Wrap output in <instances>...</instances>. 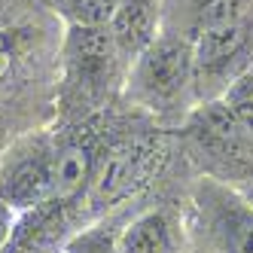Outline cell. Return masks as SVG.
<instances>
[{"instance_id": "obj_1", "label": "cell", "mask_w": 253, "mask_h": 253, "mask_svg": "<svg viewBox=\"0 0 253 253\" xmlns=\"http://www.w3.org/2000/svg\"><path fill=\"white\" fill-rule=\"evenodd\" d=\"M253 67V9L238 22L195 31L192 37V77L208 101L226 95V88Z\"/></svg>"}, {"instance_id": "obj_2", "label": "cell", "mask_w": 253, "mask_h": 253, "mask_svg": "<svg viewBox=\"0 0 253 253\" xmlns=\"http://www.w3.org/2000/svg\"><path fill=\"white\" fill-rule=\"evenodd\" d=\"M189 235L198 253H253V208L235 189L205 180L192 198Z\"/></svg>"}, {"instance_id": "obj_3", "label": "cell", "mask_w": 253, "mask_h": 253, "mask_svg": "<svg viewBox=\"0 0 253 253\" xmlns=\"http://www.w3.org/2000/svg\"><path fill=\"white\" fill-rule=\"evenodd\" d=\"M195 85L192 77V43L159 37L147 52L134 58L131 88L150 110H165L183 101Z\"/></svg>"}, {"instance_id": "obj_4", "label": "cell", "mask_w": 253, "mask_h": 253, "mask_svg": "<svg viewBox=\"0 0 253 253\" xmlns=\"http://www.w3.org/2000/svg\"><path fill=\"white\" fill-rule=\"evenodd\" d=\"M159 159H162V150L153 140L137 137V140L116 143L104 153V159H98L92 186H88L83 202L92 211H104L122 202V198H128L159 168Z\"/></svg>"}, {"instance_id": "obj_5", "label": "cell", "mask_w": 253, "mask_h": 253, "mask_svg": "<svg viewBox=\"0 0 253 253\" xmlns=\"http://www.w3.org/2000/svg\"><path fill=\"white\" fill-rule=\"evenodd\" d=\"M0 198L19 213L49 205L55 198V150L34 143L9 156L0 168Z\"/></svg>"}, {"instance_id": "obj_6", "label": "cell", "mask_w": 253, "mask_h": 253, "mask_svg": "<svg viewBox=\"0 0 253 253\" xmlns=\"http://www.w3.org/2000/svg\"><path fill=\"white\" fill-rule=\"evenodd\" d=\"M98 168V147L92 131H80L55 150V198L64 211L85 198Z\"/></svg>"}, {"instance_id": "obj_7", "label": "cell", "mask_w": 253, "mask_h": 253, "mask_svg": "<svg viewBox=\"0 0 253 253\" xmlns=\"http://www.w3.org/2000/svg\"><path fill=\"white\" fill-rule=\"evenodd\" d=\"M116 43L110 28H83L70 25L67 34V64L70 77L80 85H95L110 74V64L116 55Z\"/></svg>"}, {"instance_id": "obj_8", "label": "cell", "mask_w": 253, "mask_h": 253, "mask_svg": "<svg viewBox=\"0 0 253 253\" xmlns=\"http://www.w3.org/2000/svg\"><path fill=\"white\" fill-rule=\"evenodd\" d=\"M122 253H180L183 250V229L168 211H147L122 226L119 235Z\"/></svg>"}, {"instance_id": "obj_9", "label": "cell", "mask_w": 253, "mask_h": 253, "mask_svg": "<svg viewBox=\"0 0 253 253\" xmlns=\"http://www.w3.org/2000/svg\"><path fill=\"white\" fill-rule=\"evenodd\" d=\"M110 34L119 52L140 55L159 40V0H119L110 22Z\"/></svg>"}, {"instance_id": "obj_10", "label": "cell", "mask_w": 253, "mask_h": 253, "mask_svg": "<svg viewBox=\"0 0 253 253\" xmlns=\"http://www.w3.org/2000/svg\"><path fill=\"white\" fill-rule=\"evenodd\" d=\"M119 235H122V229H113L110 223L85 226L64 241L61 253H122L119 250Z\"/></svg>"}, {"instance_id": "obj_11", "label": "cell", "mask_w": 253, "mask_h": 253, "mask_svg": "<svg viewBox=\"0 0 253 253\" xmlns=\"http://www.w3.org/2000/svg\"><path fill=\"white\" fill-rule=\"evenodd\" d=\"M70 25L83 28H110L119 9V0H58Z\"/></svg>"}, {"instance_id": "obj_12", "label": "cell", "mask_w": 253, "mask_h": 253, "mask_svg": "<svg viewBox=\"0 0 253 253\" xmlns=\"http://www.w3.org/2000/svg\"><path fill=\"white\" fill-rule=\"evenodd\" d=\"M220 101L229 107V113H232L235 122H238V128L253 137V67L241 80H235L226 88V95Z\"/></svg>"}, {"instance_id": "obj_13", "label": "cell", "mask_w": 253, "mask_h": 253, "mask_svg": "<svg viewBox=\"0 0 253 253\" xmlns=\"http://www.w3.org/2000/svg\"><path fill=\"white\" fill-rule=\"evenodd\" d=\"M19 220H22V213L15 211V208H9L3 198H0V253L9 247L15 229H19Z\"/></svg>"}, {"instance_id": "obj_14", "label": "cell", "mask_w": 253, "mask_h": 253, "mask_svg": "<svg viewBox=\"0 0 253 253\" xmlns=\"http://www.w3.org/2000/svg\"><path fill=\"white\" fill-rule=\"evenodd\" d=\"M15 67V37L0 28V83H3Z\"/></svg>"}, {"instance_id": "obj_15", "label": "cell", "mask_w": 253, "mask_h": 253, "mask_svg": "<svg viewBox=\"0 0 253 253\" xmlns=\"http://www.w3.org/2000/svg\"><path fill=\"white\" fill-rule=\"evenodd\" d=\"M244 198H247V202H250V208H253V189H247V192H244Z\"/></svg>"}]
</instances>
